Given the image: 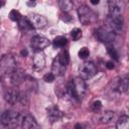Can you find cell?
Listing matches in <instances>:
<instances>
[{
  "instance_id": "obj_1",
  "label": "cell",
  "mask_w": 129,
  "mask_h": 129,
  "mask_svg": "<svg viewBox=\"0 0 129 129\" xmlns=\"http://www.w3.org/2000/svg\"><path fill=\"white\" fill-rule=\"evenodd\" d=\"M66 92H67V96L72 101L79 103L87 93V86L85 81L80 77L74 78L68 83Z\"/></svg>"
},
{
  "instance_id": "obj_2",
  "label": "cell",
  "mask_w": 129,
  "mask_h": 129,
  "mask_svg": "<svg viewBox=\"0 0 129 129\" xmlns=\"http://www.w3.org/2000/svg\"><path fill=\"white\" fill-rule=\"evenodd\" d=\"M22 117H23V115H21L17 111L6 110L2 113L0 122L4 127H6L8 129H15L16 127L21 125Z\"/></svg>"
},
{
  "instance_id": "obj_3",
  "label": "cell",
  "mask_w": 129,
  "mask_h": 129,
  "mask_svg": "<svg viewBox=\"0 0 129 129\" xmlns=\"http://www.w3.org/2000/svg\"><path fill=\"white\" fill-rule=\"evenodd\" d=\"M78 15H79L80 21L84 25L95 23L98 20V15L96 14V12H94L87 5H81L78 8Z\"/></svg>"
},
{
  "instance_id": "obj_4",
  "label": "cell",
  "mask_w": 129,
  "mask_h": 129,
  "mask_svg": "<svg viewBox=\"0 0 129 129\" xmlns=\"http://www.w3.org/2000/svg\"><path fill=\"white\" fill-rule=\"evenodd\" d=\"M0 69L5 76H11L16 70V60L11 54H5L0 59Z\"/></svg>"
},
{
  "instance_id": "obj_5",
  "label": "cell",
  "mask_w": 129,
  "mask_h": 129,
  "mask_svg": "<svg viewBox=\"0 0 129 129\" xmlns=\"http://www.w3.org/2000/svg\"><path fill=\"white\" fill-rule=\"evenodd\" d=\"M97 73V67L92 61H85L83 62L79 68V74L80 78L83 80H88L93 78Z\"/></svg>"
},
{
  "instance_id": "obj_6",
  "label": "cell",
  "mask_w": 129,
  "mask_h": 129,
  "mask_svg": "<svg viewBox=\"0 0 129 129\" xmlns=\"http://www.w3.org/2000/svg\"><path fill=\"white\" fill-rule=\"evenodd\" d=\"M115 35L116 34L114 32H112L108 27H104V26L99 27L95 31V36L97 37V39L106 44L111 43L115 39Z\"/></svg>"
},
{
  "instance_id": "obj_7",
  "label": "cell",
  "mask_w": 129,
  "mask_h": 129,
  "mask_svg": "<svg viewBox=\"0 0 129 129\" xmlns=\"http://www.w3.org/2000/svg\"><path fill=\"white\" fill-rule=\"evenodd\" d=\"M49 44H50V41L48 40V38L42 35H35L31 38V41H30V46L34 50V52L42 51Z\"/></svg>"
},
{
  "instance_id": "obj_8",
  "label": "cell",
  "mask_w": 129,
  "mask_h": 129,
  "mask_svg": "<svg viewBox=\"0 0 129 129\" xmlns=\"http://www.w3.org/2000/svg\"><path fill=\"white\" fill-rule=\"evenodd\" d=\"M26 17L30 21V23H31V25H32L33 28L42 29L47 24V19L43 15H41V14H38V13H30Z\"/></svg>"
},
{
  "instance_id": "obj_9",
  "label": "cell",
  "mask_w": 129,
  "mask_h": 129,
  "mask_svg": "<svg viewBox=\"0 0 129 129\" xmlns=\"http://www.w3.org/2000/svg\"><path fill=\"white\" fill-rule=\"evenodd\" d=\"M109 6V17H119L122 16L124 3L122 1L111 0L108 2Z\"/></svg>"
},
{
  "instance_id": "obj_10",
  "label": "cell",
  "mask_w": 129,
  "mask_h": 129,
  "mask_svg": "<svg viewBox=\"0 0 129 129\" xmlns=\"http://www.w3.org/2000/svg\"><path fill=\"white\" fill-rule=\"evenodd\" d=\"M124 27V19L123 16L119 17H109V29L115 34L122 33Z\"/></svg>"
},
{
  "instance_id": "obj_11",
  "label": "cell",
  "mask_w": 129,
  "mask_h": 129,
  "mask_svg": "<svg viewBox=\"0 0 129 129\" xmlns=\"http://www.w3.org/2000/svg\"><path fill=\"white\" fill-rule=\"evenodd\" d=\"M21 126H22V129H40L36 119L31 114H28V113L23 115Z\"/></svg>"
},
{
  "instance_id": "obj_12",
  "label": "cell",
  "mask_w": 129,
  "mask_h": 129,
  "mask_svg": "<svg viewBox=\"0 0 129 129\" xmlns=\"http://www.w3.org/2000/svg\"><path fill=\"white\" fill-rule=\"evenodd\" d=\"M19 96H20V91L17 88H11L5 92L4 99L8 104L15 105L19 102Z\"/></svg>"
},
{
  "instance_id": "obj_13",
  "label": "cell",
  "mask_w": 129,
  "mask_h": 129,
  "mask_svg": "<svg viewBox=\"0 0 129 129\" xmlns=\"http://www.w3.org/2000/svg\"><path fill=\"white\" fill-rule=\"evenodd\" d=\"M47 112V118L48 120L51 122V123H54V122H57L58 120H60L63 116V113L62 111L55 105H52L50 107L47 108L46 110Z\"/></svg>"
},
{
  "instance_id": "obj_14",
  "label": "cell",
  "mask_w": 129,
  "mask_h": 129,
  "mask_svg": "<svg viewBox=\"0 0 129 129\" xmlns=\"http://www.w3.org/2000/svg\"><path fill=\"white\" fill-rule=\"evenodd\" d=\"M116 85H115V90H117L119 93H127L128 88H129V77L127 74L122 76L121 78L115 79Z\"/></svg>"
},
{
  "instance_id": "obj_15",
  "label": "cell",
  "mask_w": 129,
  "mask_h": 129,
  "mask_svg": "<svg viewBox=\"0 0 129 129\" xmlns=\"http://www.w3.org/2000/svg\"><path fill=\"white\" fill-rule=\"evenodd\" d=\"M32 66L36 71H41L45 66V56L42 51L34 52L32 57Z\"/></svg>"
},
{
  "instance_id": "obj_16",
  "label": "cell",
  "mask_w": 129,
  "mask_h": 129,
  "mask_svg": "<svg viewBox=\"0 0 129 129\" xmlns=\"http://www.w3.org/2000/svg\"><path fill=\"white\" fill-rule=\"evenodd\" d=\"M27 75H25V73L22 70H15L11 76H10V80H11V84L13 86H19L21 84H23V82L25 81Z\"/></svg>"
},
{
  "instance_id": "obj_17",
  "label": "cell",
  "mask_w": 129,
  "mask_h": 129,
  "mask_svg": "<svg viewBox=\"0 0 129 129\" xmlns=\"http://www.w3.org/2000/svg\"><path fill=\"white\" fill-rule=\"evenodd\" d=\"M66 70H67V67L63 66L57 57H55L52 61V66H51V74L54 76V77H61L64 75L66 73Z\"/></svg>"
},
{
  "instance_id": "obj_18",
  "label": "cell",
  "mask_w": 129,
  "mask_h": 129,
  "mask_svg": "<svg viewBox=\"0 0 129 129\" xmlns=\"http://www.w3.org/2000/svg\"><path fill=\"white\" fill-rule=\"evenodd\" d=\"M17 23H18V27H19V29H21L22 31H29V30L33 29L32 25H31V23H30V21L28 20L27 17L22 16V17L18 20Z\"/></svg>"
},
{
  "instance_id": "obj_19",
  "label": "cell",
  "mask_w": 129,
  "mask_h": 129,
  "mask_svg": "<svg viewBox=\"0 0 129 129\" xmlns=\"http://www.w3.org/2000/svg\"><path fill=\"white\" fill-rule=\"evenodd\" d=\"M117 129H129V117L127 115H122L116 124Z\"/></svg>"
},
{
  "instance_id": "obj_20",
  "label": "cell",
  "mask_w": 129,
  "mask_h": 129,
  "mask_svg": "<svg viewBox=\"0 0 129 129\" xmlns=\"http://www.w3.org/2000/svg\"><path fill=\"white\" fill-rule=\"evenodd\" d=\"M58 5H59V8L61 9V11L63 13H68L70 10H72L74 3L71 0H60L58 2Z\"/></svg>"
},
{
  "instance_id": "obj_21",
  "label": "cell",
  "mask_w": 129,
  "mask_h": 129,
  "mask_svg": "<svg viewBox=\"0 0 129 129\" xmlns=\"http://www.w3.org/2000/svg\"><path fill=\"white\" fill-rule=\"evenodd\" d=\"M58 58V60L63 64V66H68L69 62H70V55H69V52L67 49H62L56 56Z\"/></svg>"
},
{
  "instance_id": "obj_22",
  "label": "cell",
  "mask_w": 129,
  "mask_h": 129,
  "mask_svg": "<svg viewBox=\"0 0 129 129\" xmlns=\"http://www.w3.org/2000/svg\"><path fill=\"white\" fill-rule=\"evenodd\" d=\"M68 43V39L67 37L62 36V35H58L53 39V45L54 47H64Z\"/></svg>"
},
{
  "instance_id": "obj_23",
  "label": "cell",
  "mask_w": 129,
  "mask_h": 129,
  "mask_svg": "<svg viewBox=\"0 0 129 129\" xmlns=\"http://www.w3.org/2000/svg\"><path fill=\"white\" fill-rule=\"evenodd\" d=\"M113 117H114V112L108 110L102 113V115L100 116V120L102 123H109L113 119Z\"/></svg>"
},
{
  "instance_id": "obj_24",
  "label": "cell",
  "mask_w": 129,
  "mask_h": 129,
  "mask_svg": "<svg viewBox=\"0 0 129 129\" xmlns=\"http://www.w3.org/2000/svg\"><path fill=\"white\" fill-rule=\"evenodd\" d=\"M107 51H108V53L110 54V56L112 58H114L115 60H119V54H118L117 50L115 49V47H113L111 45H108L107 46Z\"/></svg>"
},
{
  "instance_id": "obj_25",
  "label": "cell",
  "mask_w": 129,
  "mask_h": 129,
  "mask_svg": "<svg viewBox=\"0 0 129 129\" xmlns=\"http://www.w3.org/2000/svg\"><path fill=\"white\" fill-rule=\"evenodd\" d=\"M21 17H22V15L19 13V11L15 10V9L11 10L10 13H9V18H10L12 21H16V22H18V20H19Z\"/></svg>"
},
{
  "instance_id": "obj_26",
  "label": "cell",
  "mask_w": 129,
  "mask_h": 129,
  "mask_svg": "<svg viewBox=\"0 0 129 129\" xmlns=\"http://www.w3.org/2000/svg\"><path fill=\"white\" fill-rule=\"evenodd\" d=\"M71 35H72V38H73V40H75V41H77V40H79L81 37H82V30L80 29V28H74L73 30H72V32H71Z\"/></svg>"
},
{
  "instance_id": "obj_27",
  "label": "cell",
  "mask_w": 129,
  "mask_h": 129,
  "mask_svg": "<svg viewBox=\"0 0 129 129\" xmlns=\"http://www.w3.org/2000/svg\"><path fill=\"white\" fill-rule=\"evenodd\" d=\"M79 57L82 58V59H85L87 58L89 55H90V50L88 47H82L80 50H79Z\"/></svg>"
},
{
  "instance_id": "obj_28",
  "label": "cell",
  "mask_w": 129,
  "mask_h": 129,
  "mask_svg": "<svg viewBox=\"0 0 129 129\" xmlns=\"http://www.w3.org/2000/svg\"><path fill=\"white\" fill-rule=\"evenodd\" d=\"M54 79H55V77H54L51 73L45 74V75L43 76V81H44L45 83H52V82L54 81Z\"/></svg>"
},
{
  "instance_id": "obj_29",
  "label": "cell",
  "mask_w": 129,
  "mask_h": 129,
  "mask_svg": "<svg viewBox=\"0 0 129 129\" xmlns=\"http://www.w3.org/2000/svg\"><path fill=\"white\" fill-rule=\"evenodd\" d=\"M101 108H102V103H101V101H99V100L95 101V102L93 103V105H92V109H93L94 112H99V111L101 110Z\"/></svg>"
},
{
  "instance_id": "obj_30",
  "label": "cell",
  "mask_w": 129,
  "mask_h": 129,
  "mask_svg": "<svg viewBox=\"0 0 129 129\" xmlns=\"http://www.w3.org/2000/svg\"><path fill=\"white\" fill-rule=\"evenodd\" d=\"M61 19H62L63 21H66V22H67V21L72 20V17H71V16H70L68 13H63V14L61 15Z\"/></svg>"
},
{
  "instance_id": "obj_31",
  "label": "cell",
  "mask_w": 129,
  "mask_h": 129,
  "mask_svg": "<svg viewBox=\"0 0 129 129\" xmlns=\"http://www.w3.org/2000/svg\"><path fill=\"white\" fill-rule=\"evenodd\" d=\"M114 62L113 61H107L106 62V68L107 69H109V70H113L114 69Z\"/></svg>"
},
{
  "instance_id": "obj_32",
  "label": "cell",
  "mask_w": 129,
  "mask_h": 129,
  "mask_svg": "<svg viewBox=\"0 0 129 129\" xmlns=\"http://www.w3.org/2000/svg\"><path fill=\"white\" fill-rule=\"evenodd\" d=\"M75 129H85V127H84L83 124H81V123H77V124L75 125Z\"/></svg>"
},
{
  "instance_id": "obj_33",
  "label": "cell",
  "mask_w": 129,
  "mask_h": 129,
  "mask_svg": "<svg viewBox=\"0 0 129 129\" xmlns=\"http://www.w3.org/2000/svg\"><path fill=\"white\" fill-rule=\"evenodd\" d=\"M27 54H28V51H27L26 49H22V50H21V55H22L23 57L27 56Z\"/></svg>"
},
{
  "instance_id": "obj_34",
  "label": "cell",
  "mask_w": 129,
  "mask_h": 129,
  "mask_svg": "<svg viewBox=\"0 0 129 129\" xmlns=\"http://www.w3.org/2000/svg\"><path fill=\"white\" fill-rule=\"evenodd\" d=\"M99 0H91V3L92 4H94V5H97V4H99Z\"/></svg>"
},
{
  "instance_id": "obj_35",
  "label": "cell",
  "mask_w": 129,
  "mask_h": 129,
  "mask_svg": "<svg viewBox=\"0 0 129 129\" xmlns=\"http://www.w3.org/2000/svg\"><path fill=\"white\" fill-rule=\"evenodd\" d=\"M3 4H4V2H1V1H0V8H1V6H2Z\"/></svg>"
}]
</instances>
